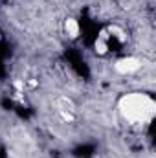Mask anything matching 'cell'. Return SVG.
Instances as JSON below:
<instances>
[{
	"instance_id": "obj_1",
	"label": "cell",
	"mask_w": 156,
	"mask_h": 158,
	"mask_svg": "<svg viewBox=\"0 0 156 158\" xmlns=\"http://www.w3.org/2000/svg\"><path fill=\"white\" fill-rule=\"evenodd\" d=\"M119 118L130 127H147L156 116V99L142 90L121 94L116 101Z\"/></svg>"
},
{
	"instance_id": "obj_2",
	"label": "cell",
	"mask_w": 156,
	"mask_h": 158,
	"mask_svg": "<svg viewBox=\"0 0 156 158\" xmlns=\"http://www.w3.org/2000/svg\"><path fill=\"white\" fill-rule=\"evenodd\" d=\"M53 109L57 118L61 119L63 123H76L77 121V105L70 96H57L53 99Z\"/></svg>"
},
{
	"instance_id": "obj_3",
	"label": "cell",
	"mask_w": 156,
	"mask_h": 158,
	"mask_svg": "<svg viewBox=\"0 0 156 158\" xmlns=\"http://www.w3.org/2000/svg\"><path fill=\"white\" fill-rule=\"evenodd\" d=\"M112 68H114V72L117 76L130 77V76H136L143 68V61L138 55H121L114 61Z\"/></svg>"
},
{
	"instance_id": "obj_4",
	"label": "cell",
	"mask_w": 156,
	"mask_h": 158,
	"mask_svg": "<svg viewBox=\"0 0 156 158\" xmlns=\"http://www.w3.org/2000/svg\"><path fill=\"white\" fill-rule=\"evenodd\" d=\"M92 50H94V53H96L97 57H107V55L114 50L110 39H109L107 33H105V30H101V31L96 35V39L92 42Z\"/></svg>"
},
{
	"instance_id": "obj_5",
	"label": "cell",
	"mask_w": 156,
	"mask_h": 158,
	"mask_svg": "<svg viewBox=\"0 0 156 158\" xmlns=\"http://www.w3.org/2000/svg\"><path fill=\"white\" fill-rule=\"evenodd\" d=\"M103 30H105L107 37L110 39V42H112L114 48H116V46H123V44L129 40V35H127L125 28L119 26V24H107Z\"/></svg>"
},
{
	"instance_id": "obj_6",
	"label": "cell",
	"mask_w": 156,
	"mask_h": 158,
	"mask_svg": "<svg viewBox=\"0 0 156 158\" xmlns=\"http://www.w3.org/2000/svg\"><path fill=\"white\" fill-rule=\"evenodd\" d=\"M63 31H64V35L68 37V39L76 40L81 35V26H79V20L76 17H66L64 20H63Z\"/></svg>"
}]
</instances>
